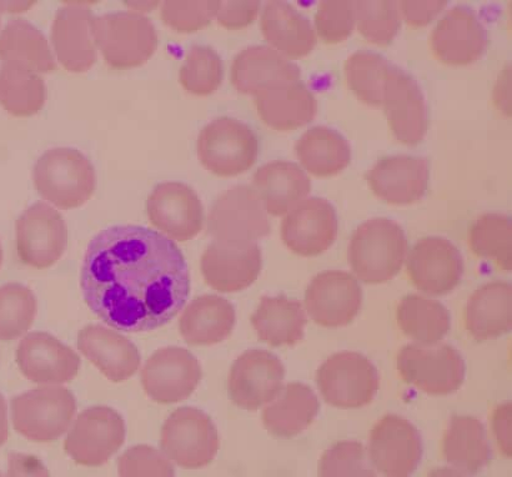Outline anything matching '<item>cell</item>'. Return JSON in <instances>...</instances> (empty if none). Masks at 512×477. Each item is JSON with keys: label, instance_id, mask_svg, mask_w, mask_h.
Instances as JSON below:
<instances>
[{"label": "cell", "instance_id": "obj_1", "mask_svg": "<svg viewBox=\"0 0 512 477\" xmlns=\"http://www.w3.org/2000/svg\"><path fill=\"white\" fill-rule=\"evenodd\" d=\"M80 288L89 309L110 328L144 333L182 311L190 271L172 239L139 225H115L90 240Z\"/></svg>", "mask_w": 512, "mask_h": 477}, {"label": "cell", "instance_id": "obj_2", "mask_svg": "<svg viewBox=\"0 0 512 477\" xmlns=\"http://www.w3.org/2000/svg\"><path fill=\"white\" fill-rule=\"evenodd\" d=\"M408 251V239L394 220L370 219L351 237L348 258L351 269L366 284H381L399 274Z\"/></svg>", "mask_w": 512, "mask_h": 477}, {"label": "cell", "instance_id": "obj_3", "mask_svg": "<svg viewBox=\"0 0 512 477\" xmlns=\"http://www.w3.org/2000/svg\"><path fill=\"white\" fill-rule=\"evenodd\" d=\"M33 179L40 197L64 210L82 207L97 187L93 164L73 148L47 150L35 164Z\"/></svg>", "mask_w": 512, "mask_h": 477}, {"label": "cell", "instance_id": "obj_4", "mask_svg": "<svg viewBox=\"0 0 512 477\" xmlns=\"http://www.w3.org/2000/svg\"><path fill=\"white\" fill-rule=\"evenodd\" d=\"M95 44L113 69L140 67L158 49L157 30L150 19L133 12H117L95 17Z\"/></svg>", "mask_w": 512, "mask_h": 477}, {"label": "cell", "instance_id": "obj_5", "mask_svg": "<svg viewBox=\"0 0 512 477\" xmlns=\"http://www.w3.org/2000/svg\"><path fill=\"white\" fill-rule=\"evenodd\" d=\"M77 401L62 386H43L12 399L14 429L34 443H49L67 433Z\"/></svg>", "mask_w": 512, "mask_h": 477}, {"label": "cell", "instance_id": "obj_6", "mask_svg": "<svg viewBox=\"0 0 512 477\" xmlns=\"http://www.w3.org/2000/svg\"><path fill=\"white\" fill-rule=\"evenodd\" d=\"M258 153L259 142L252 128L237 119H215L199 134L200 163L218 177H237L248 172Z\"/></svg>", "mask_w": 512, "mask_h": 477}, {"label": "cell", "instance_id": "obj_7", "mask_svg": "<svg viewBox=\"0 0 512 477\" xmlns=\"http://www.w3.org/2000/svg\"><path fill=\"white\" fill-rule=\"evenodd\" d=\"M316 384L326 403L339 409H359L378 394V369L354 351L334 354L320 366Z\"/></svg>", "mask_w": 512, "mask_h": 477}, {"label": "cell", "instance_id": "obj_8", "mask_svg": "<svg viewBox=\"0 0 512 477\" xmlns=\"http://www.w3.org/2000/svg\"><path fill=\"white\" fill-rule=\"evenodd\" d=\"M398 369L405 383L426 394L444 396L455 393L465 380L463 356L448 344H409L400 350Z\"/></svg>", "mask_w": 512, "mask_h": 477}, {"label": "cell", "instance_id": "obj_9", "mask_svg": "<svg viewBox=\"0 0 512 477\" xmlns=\"http://www.w3.org/2000/svg\"><path fill=\"white\" fill-rule=\"evenodd\" d=\"M160 448L180 468H204L218 454V430L202 410L185 406L165 421Z\"/></svg>", "mask_w": 512, "mask_h": 477}, {"label": "cell", "instance_id": "obj_10", "mask_svg": "<svg viewBox=\"0 0 512 477\" xmlns=\"http://www.w3.org/2000/svg\"><path fill=\"white\" fill-rule=\"evenodd\" d=\"M125 443V423L108 406H94L79 414L65 439L64 449L75 463L102 466Z\"/></svg>", "mask_w": 512, "mask_h": 477}, {"label": "cell", "instance_id": "obj_11", "mask_svg": "<svg viewBox=\"0 0 512 477\" xmlns=\"http://www.w3.org/2000/svg\"><path fill=\"white\" fill-rule=\"evenodd\" d=\"M207 228L215 240L253 241L271 233L264 205L249 185H237L215 200Z\"/></svg>", "mask_w": 512, "mask_h": 477}, {"label": "cell", "instance_id": "obj_12", "mask_svg": "<svg viewBox=\"0 0 512 477\" xmlns=\"http://www.w3.org/2000/svg\"><path fill=\"white\" fill-rule=\"evenodd\" d=\"M67 245V224L47 203L33 204L17 220V250L25 265L48 269L62 258Z\"/></svg>", "mask_w": 512, "mask_h": 477}, {"label": "cell", "instance_id": "obj_13", "mask_svg": "<svg viewBox=\"0 0 512 477\" xmlns=\"http://www.w3.org/2000/svg\"><path fill=\"white\" fill-rule=\"evenodd\" d=\"M285 366L270 351L252 349L240 355L230 370V399L239 408L256 411L276 399L285 379Z\"/></svg>", "mask_w": 512, "mask_h": 477}, {"label": "cell", "instance_id": "obj_14", "mask_svg": "<svg viewBox=\"0 0 512 477\" xmlns=\"http://www.w3.org/2000/svg\"><path fill=\"white\" fill-rule=\"evenodd\" d=\"M202 378L203 371L197 358L178 346L155 351L142 371L145 393L159 404H175L188 399Z\"/></svg>", "mask_w": 512, "mask_h": 477}, {"label": "cell", "instance_id": "obj_15", "mask_svg": "<svg viewBox=\"0 0 512 477\" xmlns=\"http://www.w3.org/2000/svg\"><path fill=\"white\" fill-rule=\"evenodd\" d=\"M261 265V250L253 241L214 240L200 260L205 281L220 293L249 288L258 279Z\"/></svg>", "mask_w": 512, "mask_h": 477}, {"label": "cell", "instance_id": "obj_16", "mask_svg": "<svg viewBox=\"0 0 512 477\" xmlns=\"http://www.w3.org/2000/svg\"><path fill=\"white\" fill-rule=\"evenodd\" d=\"M369 454L381 474L406 477L418 469L423 459V441L409 420L386 415L371 430Z\"/></svg>", "mask_w": 512, "mask_h": 477}, {"label": "cell", "instance_id": "obj_17", "mask_svg": "<svg viewBox=\"0 0 512 477\" xmlns=\"http://www.w3.org/2000/svg\"><path fill=\"white\" fill-rule=\"evenodd\" d=\"M363 290L346 271L329 270L316 275L305 293L310 318L324 328H343L359 314Z\"/></svg>", "mask_w": 512, "mask_h": 477}, {"label": "cell", "instance_id": "obj_18", "mask_svg": "<svg viewBox=\"0 0 512 477\" xmlns=\"http://www.w3.org/2000/svg\"><path fill=\"white\" fill-rule=\"evenodd\" d=\"M147 213L153 227L172 240H192L204 227L203 204L183 183L157 185L147 200Z\"/></svg>", "mask_w": 512, "mask_h": 477}, {"label": "cell", "instance_id": "obj_19", "mask_svg": "<svg viewBox=\"0 0 512 477\" xmlns=\"http://www.w3.org/2000/svg\"><path fill=\"white\" fill-rule=\"evenodd\" d=\"M408 274L416 288L429 295L451 293L464 274V260L450 240L429 237L418 241L408 258Z\"/></svg>", "mask_w": 512, "mask_h": 477}, {"label": "cell", "instance_id": "obj_20", "mask_svg": "<svg viewBox=\"0 0 512 477\" xmlns=\"http://www.w3.org/2000/svg\"><path fill=\"white\" fill-rule=\"evenodd\" d=\"M430 43L441 62L469 65L483 57L488 48V33L473 9L456 5L436 24Z\"/></svg>", "mask_w": 512, "mask_h": 477}, {"label": "cell", "instance_id": "obj_21", "mask_svg": "<svg viewBox=\"0 0 512 477\" xmlns=\"http://www.w3.org/2000/svg\"><path fill=\"white\" fill-rule=\"evenodd\" d=\"M384 110L394 137L406 145L425 138L429 120L425 97L410 74L393 65L385 84Z\"/></svg>", "mask_w": 512, "mask_h": 477}, {"label": "cell", "instance_id": "obj_22", "mask_svg": "<svg viewBox=\"0 0 512 477\" xmlns=\"http://www.w3.org/2000/svg\"><path fill=\"white\" fill-rule=\"evenodd\" d=\"M338 235V215L323 198H310L296 205L281 224V239L295 254L318 256L330 249Z\"/></svg>", "mask_w": 512, "mask_h": 477}, {"label": "cell", "instance_id": "obj_23", "mask_svg": "<svg viewBox=\"0 0 512 477\" xmlns=\"http://www.w3.org/2000/svg\"><path fill=\"white\" fill-rule=\"evenodd\" d=\"M17 363L25 378L35 384L70 383L80 368V358L73 349L40 331L20 341Z\"/></svg>", "mask_w": 512, "mask_h": 477}, {"label": "cell", "instance_id": "obj_24", "mask_svg": "<svg viewBox=\"0 0 512 477\" xmlns=\"http://www.w3.org/2000/svg\"><path fill=\"white\" fill-rule=\"evenodd\" d=\"M429 162L413 155H393L376 163L366 180L386 203L408 205L424 198L429 185Z\"/></svg>", "mask_w": 512, "mask_h": 477}, {"label": "cell", "instance_id": "obj_25", "mask_svg": "<svg viewBox=\"0 0 512 477\" xmlns=\"http://www.w3.org/2000/svg\"><path fill=\"white\" fill-rule=\"evenodd\" d=\"M95 15L88 8L70 4L55 14L52 42L59 63L68 72H88L97 62L93 33Z\"/></svg>", "mask_w": 512, "mask_h": 477}, {"label": "cell", "instance_id": "obj_26", "mask_svg": "<svg viewBox=\"0 0 512 477\" xmlns=\"http://www.w3.org/2000/svg\"><path fill=\"white\" fill-rule=\"evenodd\" d=\"M78 349L113 383L132 378L140 366L137 346L117 331L102 325H88L80 330Z\"/></svg>", "mask_w": 512, "mask_h": 477}, {"label": "cell", "instance_id": "obj_27", "mask_svg": "<svg viewBox=\"0 0 512 477\" xmlns=\"http://www.w3.org/2000/svg\"><path fill=\"white\" fill-rule=\"evenodd\" d=\"M300 68L278 50L254 45L234 58L232 84L239 93L255 95L275 85L300 80Z\"/></svg>", "mask_w": 512, "mask_h": 477}, {"label": "cell", "instance_id": "obj_28", "mask_svg": "<svg viewBox=\"0 0 512 477\" xmlns=\"http://www.w3.org/2000/svg\"><path fill=\"white\" fill-rule=\"evenodd\" d=\"M255 104L263 122L279 132L304 127L318 112L315 95L301 80L263 90L255 95Z\"/></svg>", "mask_w": 512, "mask_h": 477}, {"label": "cell", "instance_id": "obj_29", "mask_svg": "<svg viewBox=\"0 0 512 477\" xmlns=\"http://www.w3.org/2000/svg\"><path fill=\"white\" fill-rule=\"evenodd\" d=\"M253 185L265 212L274 217H281L295 208L311 190L310 179L304 170L298 164L283 160H275L258 169Z\"/></svg>", "mask_w": 512, "mask_h": 477}, {"label": "cell", "instance_id": "obj_30", "mask_svg": "<svg viewBox=\"0 0 512 477\" xmlns=\"http://www.w3.org/2000/svg\"><path fill=\"white\" fill-rule=\"evenodd\" d=\"M235 321L237 315L230 301L218 295H203L185 308L179 330L187 344L210 346L228 339Z\"/></svg>", "mask_w": 512, "mask_h": 477}, {"label": "cell", "instance_id": "obj_31", "mask_svg": "<svg viewBox=\"0 0 512 477\" xmlns=\"http://www.w3.org/2000/svg\"><path fill=\"white\" fill-rule=\"evenodd\" d=\"M465 325L476 340L496 339L512 328V286L504 281L481 286L470 296Z\"/></svg>", "mask_w": 512, "mask_h": 477}, {"label": "cell", "instance_id": "obj_32", "mask_svg": "<svg viewBox=\"0 0 512 477\" xmlns=\"http://www.w3.org/2000/svg\"><path fill=\"white\" fill-rule=\"evenodd\" d=\"M260 27L265 39L289 58H303L315 48L313 25L289 3H266Z\"/></svg>", "mask_w": 512, "mask_h": 477}, {"label": "cell", "instance_id": "obj_33", "mask_svg": "<svg viewBox=\"0 0 512 477\" xmlns=\"http://www.w3.org/2000/svg\"><path fill=\"white\" fill-rule=\"evenodd\" d=\"M274 401V400H273ZM320 410L318 396L310 386L290 383L263 413V423L271 435L291 439L309 428Z\"/></svg>", "mask_w": 512, "mask_h": 477}, {"label": "cell", "instance_id": "obj_34", "mask_svg": "<svg viewBox=\"0 0 512 477\" xmlns=\"http://www.w3.org/2000/svg\"><path fill=\"white\" fill-rule=\"evenodd\" d=\"M252 324L258 338L264 343L279 346H294L304 339L308 324L303 304L284 295L264 296L252 315Z\"/></svg>", "mask_w": 512, "mask_h": 477}, {"label": "cell", "instance_id": "obj_35", "mask_svg": "<svg viewBox=\"0 0 512 477\" xmlns=\"http://www.w3.org/2000/svg\"><path fill=\"white\" fill-rule=\"evenodd\" d=\"M444 458L465 475L478 474L491 461L486 429L473 416H453L443 440Z\"/></svg>", "mask_w": 512, "mask_h": 477}, {"label": "cell", "instance_id": "obj_36", "mask_svg": "<svg viewBox=\"0 0 512 477\" xmlns=\"http://www.w3.org/2000/svg\"><path fill=\"white\" fill-rule=\"evenodd\" d=\"M0 60L15 63L34 73H52L57 69L48 40L25 19H12L0 33Z\"/></svg>", "mask_w": 512, "mask_h": 477}, {"label": "cell", "instance_id": "obj_37", "mask_svg": "<svg viewBox=\"0 0 512 477\" xmlns=\"http://www.w3.org/2000/svg\"><path fill=\"white\" fill-rule=\"evenodd\" d=\"M295 150L305 169L320 178L343 172L351 160L348 140L328 127L309 129L298 140Z\"/></svg>", "mask_w": 512, "mask_h": 477}, {"label": "cell", "instance_id": "obj_38", "mask_svg": "<svg viewBox=\"0 0 512 477\" xmlns=\"http://www.w3.org/2000/svg\"><path fill=\"white\" fill-rule=\"evenodd\" d=\"M396 318L406 336L424 345L439 343L448 335L451 326L449 310L440 301L420 295L405 296Z\"/></svg>", "mask_w": 512, "mask_h": 477}, {"label": "cell", "instance_id": "obj_39", "mask_svg": "<svg viewBox=\"0 0 512 477\" xmlns=\"http://www.w3.org/2000/svg\"><path fill=\"white\" fill-rule=\"evenodd\" d=\"M47 88L42 78L22 65H0V105L14 117H32L43 109Z\"/></svg>", "mask_w": 512, "mask_h": 477}, {"label": "cell", "instance_id": "obj_40", "mask_svg": "<svg viewBox=\"0 0 512 477\" xmlns=\"http://www.w3.org/2000/svg\"><path fill=\"white\" fill-rule=\"evenodd\" d=\"M394 64L371 50L351 54L345 63L346 82L364 103L383 105L386 80Z\"/></svg>", "mask_w": 512, "mask_h": 477}, {"label": "cell", "instance_id": "obj_41", "mask_svg": "<svg viewBox=\"0 0 512 477\" xmlns=\"http://www.w3.org/2000/svg\"><path fill=\"white\" fill-rule=\"evenodd\" d=\"M512 224L504 214H485L470 229V246L479 258L494 260L501 270L512 269Z\"/></svg>", "mask_w": 512, "mask_h": 477}, {"label": "cell", "instance_id": "obj_42", "mask_svg": "<svg viewBox=\"0 0 512 477\" xmlns=\"http://www.w3.org/2000/svg\"><path fill=\"white\" fill-rule=\"evenodd\" d=\"M223 78L222 58L213 48L194 45L189 49L179 73V82L188 93L199 97L213 94Z\"/></svg>", "mask_w": 512, "mask_h": 477}, {"label": "cell", "instance_id": "obj_43", "mask_svg": "<svg viewBox=\"0 0 512 477\" xmlns=\"http://www.w3.org/2000/svg\"><path fill=\"white\" fill-rule=\"evenodd\" d=\"M37 299L27 286L17 283L0 288V340L20 338L33 325Z\"/></svg>", "mask_w": 512, "mask_h": 477}, {"label": "cell", "instance_id": "obj_44", "mask_svg": "<svg viewBox=\"0 0 512 477\" xmlns=\"http://www.w3.org/2000/svg\"><path fill=\"white\" fill-rule=\"evenodd\" d=\"M355 20L365 39L378 45H389L400 29L398 2L361 0L355 2Z\"/></svg>", "mask_w": 512, "mask_h": 477}, {"label": "cell", "instance_id": "obj_45", "mask_svg": "<svg viewBox=\"0 0 512 477\" xmlns=\"http://www.w3.org/2000/svg\"><path fill=\"white\" fill-rule=\"evenodd\" d=\"M320 476H376L363 444L343 441L326 450L319 463Z\"/></svg>", "mask_w": 512, "mask_h": 477}, {"label": "cell", "instance_id": "obj_46", "mask_svg": "<svg viewBox=\"0 0 512 477\" xmlns=\"http://www.w3.org/2000/svg\"><path fill=\"white\" fill-rule=\"evenodd\" d=\"M219 2H164L160 17L168 27L179 33H194L207 28L217 17Z\"/></svg>", "mask_w": 512, "mask_h": 477}, {"label": "cell", "instance_id": "obj_47", "mask_svg": "<svg viewBox=\"0 0 512 477\" xmlns=\"http://www.w3.org/2000/svg\"><path fill=\"white\" fill-rule=\"evenodd\" d=\"M316 30L325 43L344 42L353 33L355 2L328 0L321 2L315 14Z\"/></svg>", "mask_w": 512, "mask_h": 477}, {"label": "cell", "instance_id": "obj_48", "mask_svg": "<svg viewBox=\"0 0 512 477\" xmlns=\"http://www.w3.org/2000/svg\"><path fill=\"white\" fill-rule=\"evenodd\" d=\"M120 476H174L172 460L158 449L138 445L125 451L118 460Z\"/></svg>", "mask_w": 512, "mask_h": 477}, {"label": "cell", "instance_id": "obj_49", "mask_svg": "<svg viewBox=\"0 0 512 477\" xmlns=\"http://www.w3.org/2000/svg\"><path fill=\"white\" fill-rule=\"evenodd\" d=\"M259 9L260 3L254 0L250 2L223 0L219 2L218 23L227 29H243L254 22L258 17Z\"/></svg>", "mask_w": 512, "mask_h": 477}, {"label": "cell", "instance_id": "obj_50", "mask_svg": "<svg viewBox=\"0 0 512 477\" xmlns=\"http://www.w3.org/2000/svg\"><path fill=\"white\" fill-rule=\"evenodd\" d=\"M398 4L408 24L413 27H424L448 5V2L433 0V2H400Z\"/></svg>", "mask_w": 512, "mask_h": 477}, {"label": "cell", "instance_id": "obj_51", "mask_svg": "<svg viewBox=\"0 0 512 477\" xmlns=\"http://www.w3.org/2000/svg\"><path fill=\"white\" fill-rule=\"evenodd\" d=\"M493 425L501 450L511 458V403L496 409Z\"/></svg>", "mask_w": 512, "mask_h": 477}, {"label": "cell", "instance_id": "obj_52", "mask_svg": "<svg viewBox=\"0 0 512 477\" xmlns=\"http://www.w3.org/2000/svg\"><path fill=\"white\" fill-rule=\"evenodd\" d=\"M8 411L4 396L0 394V448L8 439Z\"/></svg>", "mask_w": 512, "mask_h": 477}, {"label": "cell", "instance_id": "obj_53", "mask_svg": "<svg viewBox=\"0 0 512 477\" xmlns=\"http://www.w3.org/2000/svg\"><path fill=\"white\" fill-rule=\"evenodd\" d=\"M34 2H0V12L19 13L33 7Z\"/></svg>", "mask_w": 512, "mask_h": 477}, {"label": "cell", "instance_id": "obj_54", "mask_svg": "<svg viewBox=\"0 0 512 477\" xmlns=\"http://www.w3.org/2000/svg\"><path fill=\"white\" fill-rule=\"evenodd\" d=\"M159 2H135V3H127V5H132L133 8L137 10H145V12H148V10H152L154 8H157Z\"/></svg>", "mask_w": 512, "mask_h": 477}, {"label": "cell", "instance_id": "obj_55", "mask_svg": "<svg viewBox=\"0 0 512 477\" xmlns=\"http://www.w3.org/2000/svg\"><path fill=\"white\" fill-rule=\"evenodd\" d=\"M3 263V250H2V246H0V265H2Z\"/></svg>", "mask_w": 512, "mask_h": 477}]
</instances>
